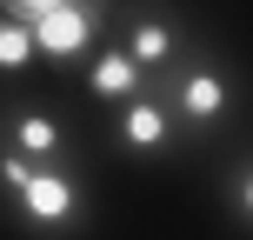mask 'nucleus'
I'll use <instances>...</instances> for the list:
<instances>
[{"instance_id":"1","label":"nucleus","mask_w":253,"mask_h":240,"mask_svg":"<svg viewBox=\"0 0 253 240\" xmlns=\"http://www.w3.org/2000/svg\"><path fill=\"white\" fill-rule=\"evenodd\" d=\"M153 87H160V100L173 107V120H180V153H213L220 140L240 127V114H247V74H240V60L220 53L207 34L193 40Z\"/></svg>"},{"instance_id":"2","label":"nucleus","mask_w":253,"mask_h":240,"mask_svg":"<svg viewBox=\"0 0 253 240\" xmlns=\"http://www.w3.org/2000/svg\"><path fill=\"white\" fill-rule=\"evenodd\" d=\"M0 214L34 240H80L93 227V180L80 160H20L0 147Z\"/></svg>"},{"instance_id":"3","label":"nucleus","mask_w":253,"mask_h":240,"mask_svg":"<svg viewBox=\"0 0 253 240\" xmlns=\"http://www.w3.org/2000/svg\"><path fill=\"white\" fill-rule=\"evenodd\" d=\"M107 40H114L147 80H160L167 67L200 40V27H193L180 7H167V0H114V27H107Z\"/></svg>"},{"instance_id":"4","label":"nucleus","mask_w":253,"mask_h":240,"mask_svg":"<svg viewBox=\"0 0 253 240\" xmlns=\"http://www.w3.org/2000/svg\"><path fill=\"white\" fill-rule=\"evenodd\" d=\"M107 27H114V0H67V7L40 13L27 34H34V60L60 67V74H80L93 53L107 47Z\"/></svg>"},{"instance_id":"5","label":"nucleus","mask_w":253,"mask_h":240,"mask_svg":"<svg viewBox=\"0 0 253 240\" xmlns=\"http://www.w3.org/2000/svg\"><path fill=\"white\" fill-rule=\"evenodd\" d=\"M0 147L20 153V160H34V167H47V160H80L67 114H53L47 100H0Z\"/></svg>"},{"instance_id":"6","label":"nucleus","mask_w":253,"mask_h":240,"mask_svg":"<svg viewBox=\"0 0 253 240\" xmlns=\"http://www.w3.org/2000/svg\"><path fill=\"white\" fill-rule=\"evenodd\" d=\"M107 134H114V147L126 153V160H147V167L180 153V120H173V107L160 100V87H147V94H133L126 107H114Z\"/></svg>"},{"instance_id":"7","label":"nucleus","mask_w":253,"mask_h":240,"mask_svg":"<svg viewBox=\"0 0 253 240\" xmlns=\"http://www.w3.org/2000/svg\"><path fill=\"white\" fill-rule=\"evenodd\" d=\"M80 87H87V100H100V107H107V114H114V107H126V100H133V94H147V87H153V80H147V74H140V67H133V60H126V53L114 47V40H107V47H100V53H93V60H87V67H80Z\"/></svg>"},{"instance_id":"8","label":"nucleus","mask_w":253,"mask_h":240,"mask_svg":"<svg viewBox=\"0 0 253 240\" xmlns=\"http://www.w3.org/2000/svg\"><path fill=\"white\" fill-rule=\"evenodd\" d=\"M220 200H227L233 227H240V234H253V147L227 153V167H220Z\"/></svg>"},{"instance_id":"9","label":"nucleus","mask_w":253,"mask_h":240,"mask_svg":"<svg viewBox=\"0 0 253 240\" xmlns=\"http://www.w3.org/2000/svg\"><path fill=\"white\" fill-rule=\"evenodd\" d=\"M27 67H34V34H27L20 20H7V13H0V74L20 80Z\"/></svg>"},{"instance_id":"10","label":"nucleus","mask_w":253,"mask_h":240,"mask_svg":"<svg viewBox=\"0 0 253 240\" xmlns=\"http://www.w3.org/2000/svg\"><path fill=\"white\" fill-rule=\"evenodd\" d=\"M53 7H67V0H0V13H7V20H20V27H34L40 13H53Z\"/></svg>"}]
</instances>
